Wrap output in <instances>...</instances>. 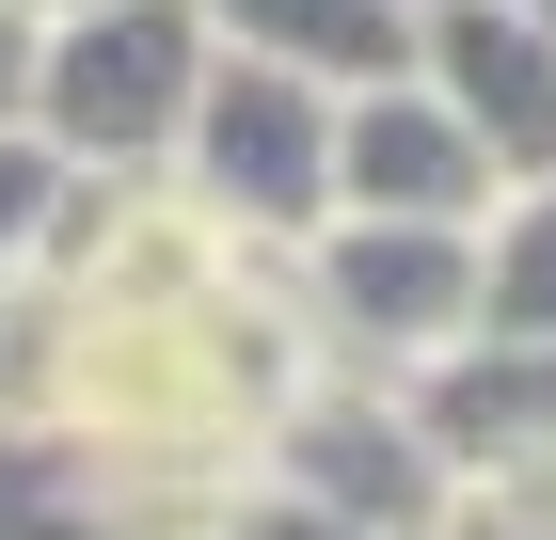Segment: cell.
Masks as SVG:
<instances>
[{
    "instance_id": "cell-1",
    "label": "cell",
    "mask_w": 556,
    "mask_h": 540,
    "mask_svg": "<svg viewBox=\"0 0 556 540\" xmlns=\"http://www.w3.org/2000/svg\"><path fill=\"white\" fill-rule=\"evenodd\" d=\"M207 96V16L191 0H64L33 33V143L64 175H160Z\"/></svg>"
},
{
    "instance_id": "cell-2",
    "label": "cell",
    "mask_w": 556,
    "mask_h": 540,
    "mask_svg": "<svg viewBox=\"0 0 556 540\" xmlns=\"http://www.w3.org/2000/svg\"><path fill=\"white\" fill-rule=\"evenodd\" d=\"M160 175L239 254H302L318 223H334V80L255 64V48H207V96H191V127H175Z\"/></svg>"
},
{
    "instance_id": "cell-3",
    "label": "cell",
    "mask_w": 556,
    "mask_h": 540,
    "mask_svg": "<svg viewBox=\"0 0 556 540\" xmlns=\"http://www.w3.org/2000/svg\"><path fill=\"white\" fill-rule=\"evenodd\" d=\"M287 302H302V350L318 366L414 381L429 350L477 334V223H366V208H334L287 254Z\"/></svg>"
},
{
    "instance_id": "cell-4",
    "label": "cell",
    "mask_w": 556,
    "mask_h": 540,
    "mask_svg": "<svg viewBox=\"0 0 556 540\" xmlns=\"http://www.w3.org/2000/svg\"><path fill=\"white\" fill-rule=\"evenodd\" d=\"M255 477H287L302 508H334V525H366V540H429L445 493H462L445 445L414 429V398L366 381V366H302L287 414H270V445H255Z\"/></svg>"
},
{
    "instance_id": "cell-5",
    "label": "cell",
    "mask_w": 556,
    "mask_h": 540,
    "mask_svg": "<svg viewBox=\"0 0 556 540\" xmlns=\"http://www.w3.org/2000/svg\"><path fill=\"white\" fill-rule=\"evenodd\" d=\"M397 398H414V429L445 445L462 493H556V334H462Z\"/></svg>"
},
{
    "instance_id": "cell-6",
    "label": "cell",
    "mask_w": 556,
    "mask_h": 540,
    "mask_svg": "<svg viewBox=\"0 0 556 540\" xmlns=\"http://www.w3.org/2000/svg\"><path fill=\"white\" fill-rule=\"evenodd\" d=\"M493 191H509V175L477 160V127L445 112L414 64L334 96V208H366V223H493Z\"/></svg>"
},
{
    "instance_id": "cell-7",
    "label": "cell",
    "mask_w": 556,
    "mask_h": 540,
    "mask_svg": "<svg viewBox=\"0 0 556 540\" xmlns=\"http://www.w3.org/2000/svg\"><path fill=\"white\" fill-rule=\"evenodd\" d=\"M414 80L477 127V160L509 175H556V33L509 16V0H414Z\"/></svg>"
},
{
    "instance_id": "cell-8",
    "label": "cell",
    "mask_w": 556,
    "mask_h": 540,
    "mask_svg": "<svg viewBox=\"0 0 556 540\" xmlns=\"http://www.w3.org/2000/svg\"><path fill=\"white\" fill-rule=\"evenodd\" d=\"M0 540H207V525L143 508L96 445H64V429H16V414H0Z\"/></svg>"
},
{
    "instance_id": "cell-9",
    "label": "cell",
    "mask_w": 556,
    "mask_h": 540,
    "mask_svg": "<svg viewBox=\"0 0 556 540\" xmlns=\"http://www.w3.org/2000/svg\"><path fill=\"white\" fill-rule=\"evenodd\" d=\"M207 48H255V64H302V80H397L414 64V0H191Z\"/></svg>"
},
{
    "instance_id": "cell-10",
    "label": "cell",
    "mask_w": 556,
    "mask_h": 540,
    "mask_svg": "<svg viewBox=\"0 0 556 540\" xmlns=\"http://www.w3.org/2000/svg\"><path fill=\"white\" fill-rule=\"evenodd\" d=\"M477 334H556V175L493 191L477 223Z\"/></svg>"
},
{
    "instance_id": "cell-11",
    "label": "cell",
    "mask_w": 556,
    "mask_h": 540,
    "mask_svg": "<svg viewBox=\"0 0 556 540\" xmlns=\"http://www.w3.org/2000/svg\"><path fill=\"white\" fill-rule=\"evenodd\" d=\"M48 208H64V160H48L33 127H0V287L33 271V239H48Z\"/></svg>"
},
{
    "instance_id": "cell-12",
    "label": "cell",
    "mask_w": 556,
    "mask_h": 540,
    "mask_svg": "<svg viewBox=\"0 0 556 540\" xmlns=\"http://www.w3.org/2000/svg\"><path fill=\"white\" fill-rule=\"evenodd\" d=\"M207 540H366V525H334V508H302L287 477H239V493L207 508Z\"/></svg>"
},
{
    "instance_id": "cell-13",
    "label": "cell",
    "mask_w": 556,
    "mask_h": 540,
    "mask_svg": "<svg viewBox=\"0 0 556 540\" xmlns=\"http://www.w3.org/2000/svg\"><path fill=\"white\" fill-rule=\"evenodd\" d=\"M429 540H556V493H445Z\"/></svg>"
},
{
    "instance_id": "cell-14",
    "label": "cell",
    "mask_w": 556,
    "mask_h": 540,
    "mask_svg": "<svg viewBox=\"0 0 556 540\" xmlns=\"http://www.w3.org/2000/svg\"><path fill=\"white\" fill-rule=\"evenodd\" d=\"M33 33H48V16H16V0H0V127L33 112Z\"/></svg>"
},
{
    "instance_id": "cell-15",
    "label": "cell",
    "mask_w": 556,
    "mask_h": 540,
    "mask_svg": "<svg viewBox=\"0 0 556 540\" xmlns=\"http://www.w3.org/2000/svg\"><path fill=\"white\" fill-rule=\"evenodd\" d=\"M509 16H541V33H556V0H509Z\"/></svg>"
},
{
    "instance_id": "cell-16",
    "label": "cell",
    "mask_w": 556,
    "mask_h": 540,
    "mask_svg": "<svg viewBox=\"0 0 556 540\" xmlns=\"http://www.w3.org/2000/svg\"><path fill=\"white\" fill-rule=\"evenodd\" d=\"M16 16H64V0H16Z\"/></svg>"
}]
</instances>
